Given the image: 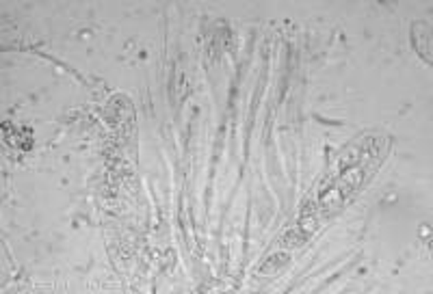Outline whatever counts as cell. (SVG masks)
<instances>
[{
	"label": "cell",
	"mask_w": 433,
	"mask_h": 294,
	"mask_svg": "<svg viewBox=\"0 0 433 294\" xmlns=\"http://www.w3.org/2000/svg\"><path fill=\"white\" fill-rule=\"evenodd\" d=\"M411 42H414V46H416L421 57L427 63H431V28H429V24H425V22L414 24L411 26Z\"/></svg>",
	"instance_id": "1"
}]
</instances>
